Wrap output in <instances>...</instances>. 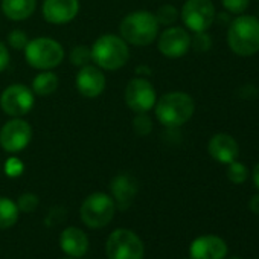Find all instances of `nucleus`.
<instances>
[{
	"label": "nucleus",
	"mask_w": 259,
	"mask_h": 259,
	"mask_svg": "<svg viewBox=\"0 0 259 259\" xmlns=\"http://www.w3.org/2000/svg\"><path fill=\"white\" fill-rule=\"evenodd\" d=\"M92 61L101 70H119L130 60V45L116 34H104L90 46Z\"/></svg>",
	"instance_id": "f257e3e1"
},
{
	"label": "nucleus",
	"mask_w": 259,
	"mask_h": 259,
	"mask_svg": "<svg viewBox=\"0 0 259 259\" xmlns=\"http://www.w3.org/2000/svg\"><path fill=\"white\" fill-rule=\"evenodd\" d=\"M195 111V102L185 92H169L157 98L154 113L157 120L166 128H179L185 125Z\"/></svg>",
	"instance_id": "f03ea898"
},
{
	"label": "nucleus",
	"mask_w": 259,
	"mask_h": 259,
	"mask_svg": "<svg viewBox=\"0 0 259 259\" xmlns=\"http://www.w3.org/2000/svg\"><path fill=\"white\" fill-rule=\"evenodd\" d=\"M160 25L156 14L150 11H133L126 14L119 25V35L133 46H148L159 37Z\"/></svg>",
	"instance_id": "7ed1b4c3"
},
{
	"label": "nucleus",
	"mask_w": 259,
	"mask_h": 259,
	"mask_svg": "<svg viewBox=\"0 0 259 259\" xmlns=\"http://www.w3.org/2000/svg\"><path fill=\"white\" fill-rule=\"evenodd\" d=\"M227 43L233 54L251 57L259 52V20L253 16L236 17L227 31Z\"/></svg>",
	"instance_id": "20e7f679"
},
{
	"label": "nucleus",
	"mask_w": 259,
	"mask_h": 259,
	"mask_svg": "<svg viewBox=\"0 0 259 259\" xmlns=\"http://www.w3.org/2000/svg\"><path fill=\"white\" fill-rule=\"evenodd\" d=\"M26 63L37 70H54L64 60V49L60 41L51 37L29 40L25 48Z\"/></svg>",
	"instance_id": "39448f33"
},
{
	"label": "nucleus",
	"mask_w": 259,
	"mask_h": 259,
	"mask_svg": "<svg viewBox=\"0 0 259 259\" xmlns=\"http://www.w3.org/2000/svg\"><path fill=\"white\" fill-rule=\"evenodd\" d=\"M116 203L111 195L105 192L90 194L81 204L79 215L82 223L90 229L105 227L114 217Z\"/></svg>",
	"instance_id": "423d86ee"
},
{
	"label": "nucleus",
	"mask_w": 259,
	"mask_h": 259,
	"mask_svg": "<svg viewBox=\"0 0 259 259\" xmlns=\"http://www.w3.org/2000/svg\"><path fill=\"white\" fill-rule=\"evenodd\" d=\"M107 259H144L142 239L128 229H117L108 235L105 242Z\"/></svg>",
	"instance_id": "0eeeda50"
},
{
	"label": "nucleus",
	"mask_w": 259,
	"mask_h": 259,
	"mask_svg": "<svg viewBox=\"0 0 259 259\" xmlns=\"http://www.w3.org/2000/svg\"><path fill=\"white\" fill-rule=\"evenodd\" d=\"M123 99L126 107L135 114L148 113L157 102V92L147 78L136 76L128 81L123 92Z\"/></svg>",
	"instance_id": "6e6552de"
},
{
	"label": "nucleus",
	"mask_w": 259,
	"mask_h": 259,
	"mask_svg": "<svg viewBox=\"0 0 259 259\" xmlns=\"http://www.w3.org/2000/svg\"><path fill=\"white\" fill-rule=\"evenodd\" d=\"M35 104V95L25 84H11L0 95V108L10 117L26 116Z\"/></svg>",
	"instance_id": "1a4fd4ad"
},
{
	"label": "nucleus",
	"mask_w": 259,
	"mask_h": 259,
	"mask_svg": "<svg viewBox=\"0 0 259 259\" xmlns=\"http://www.w3.org/2000/svg\"><path fill=\"white\" fill-rule=\"evenodd\" d=\"M32 141V126L22 117H11L0 128V147L10 154L22 153Z\"/></svg>",
	"instance_id": "9d476101"
},
{
	"label": "nucleus",
	"mask_w": 259,
	"mask_h": 259,
	"mask_svg": "<svg viewBox=\"0 0 259 259\" xmlns=\"http://www.w3.org/2000/svg\"><path fill=\"white\" fill-rule=\"evenodd\" d=\"M215 16L212 0H186L180 13L185 26L192 32H206L212 26Z\"/></svg>",
	"instance_id": "9b49d317"
},
{
	"label": "nucleus",
	"mask_w": 259,
	"mask_h": 259,
	"mask_svg": "<svg viewBox=\"0 0 259 259\" xmlns=\"http://www.w3.org/2000/svg\"><path fill=\"white\" fill-rule=\"evenodd\" d=\"M157 49L166 58H182L191 49V35L185 28L168 26L157 37Z\"/></svg>",
	"instance_id": "f8f14e48"
},
{
	"label": "nucleus",
	"mask_w": 259,
	"mask_h": 259,
	"mask_svg": "<svg viewBox=\"0 0 259 259\" xmlns=\"http://www.w3.org/2000/svg\"><path fill=\"white\" fill-rule=\"evenodd\" d=\"M75 85L81 96H84L87 99H95V98L101 96L102 92L105 90L107 79L98 66L85 64V66L79 67L76 78H75Z\"/></svg>",
	"instance_id": "ddd939ff"
},
{
	"label": "nucleus",
	"mask_w": 259,
	"mask_h": 259,
	"mask_svg": "<svg viewBox=\"0 0 259 259\" xmlns=\"http://www.w3.org/2000/svg\"><path fill=\"white\" fill-rule=\"evenodd\" d=\"M79 13V0H43L41 14L51 25H67Z\"/></svg>",
	"instance_id": "4468645a"
},
{
	"label": "nucleus",
	"mask_w": 259,
	"mask_h": 259,
	"mask_svg": "<svg viewBox=\"0 0 259 259\" xmlns=\"http://www.w3.org/2000/svg\"><path fill=\"white\" fill-rule=\"evenodd\" d=\"M227 251L226 241L217 235H201L189 245L191 259H226Z\"/></svg>",
	"instance_id": "2eb2a0df"
},
{
	"label": "nucleus",
	"mask_w": 259,
	"mask_h": 259,
	"mask_svg": "<svg viewBox=\"0 0 259 259\" xmlns=\"http://www.w3.org/2000/svg\"><path fill=\"white\" fill-rule=\"evenodd\" d=\"M207 151L210 157L223 165H229L238 159L239 147L238 142L227 133H218L210 138L207 144Z\"/></svg>",
	"instance_id": "dca6fc26"
},
{
	"label": "nucleus",
	"mask_w": 259,
	"mask_h": 259,
	"mask_svg": "<svg viewBox=\"0 0 259 259\" xmlns=\"http://www.w3.org/2000/svg\"><path fill=\"white\" fill-rule=\"evenodd\" d=\"M111 198L116 203V207L119 209H128L130 204L133 203L136 194H138V183L136 180L128 174H119L116 176L110 183Z\"/></svg>",
	"instance_id": "f3484780"
},
{
	"label": "nucleus",
	"mask_w": 259,
	"mask_h": 259,
	"mask_svg": "<svg viewBox=\"0 0 259 259\" xmlns=\"http://www.w3.org/2000/svg\"><path fill=\"white\" fill-rule=\"evenodd\" d=\"M60 247L70 257H82L89 250V238L78 227H67L60 235Z\"/></svg>",
	"instance_id": "a211bd4d"
},
{
	"label": "nucleus",
	"mask_w": 259,
	"mask_h": 259,
	"mask_svg": "<svg viewBox=\"0 0 259 259\" xmlns=\"http://www.w3.org/2000/svg\"><path fill=\"white\" fill-rule=\"evenodd\" d=\"M37 10V0H2V13L13 22L29 19Z\"/></svg>",
	"instance_id": "6ab92c4d"
},
{
	"label": "nucleus",
	"mask_w": 259,
	"mask_h": 259,
	"mask_svg": "<svg viewBox=\"0 0 259 259\" xmlns=\"http://www.w3.org/2000/svg\"><path fill=\"white\" fill-rule=\"evenodd\" d=\"M60 84V79L57 76V73H54L52 70H41L38 75H35V78L32 79V92L35 96H49L52 93L57 92Z\"/></svg>",
	"instance_id": "aec40b11"
},
{
	"label": "nucleus",
	"mask_w": 259,
	"mask_h": 259,
	"mask_svg": "<svg viewBox=\"0 0 259 259\" xmlns=\"http://www.w3.org/2000/svg\"><path fill=\"white\" fill-rule=\"evenodd\" d=\"M19 213L16 201L8 197H0V230L13 227L19 220Z\"/></svg>",
	"instance_id": "412c9836"
},
{
	"label": "nucleus",
	"mask_w": 259,
	"mask_h": 259,
	"mask_svg": "<svg viewBox=\"0 0 259 259\" xmlns=\"http://www.w3.org/2000/svg\"><path fill=\"white\" fill-rule=\"evenodd\" d=\"M227 179L235 185H242L248 179V169L244 163L233 160L227 165Z\"/></svg>",
	"instance_id": "4be33fe9"
},
{
	"label": "nucleus",
	"mask_w": 259,
	"mask_h": 259,
	"mask_svg": "<svg viewBox=\"0 0 259 259\" xmlns=\"http://www.w3.org/2000/svg\"><path fill=\"white\" fill-rule=\"evenodd\" d=\"M133 130L138 136H148L153 132V120L148 113H138L133 119Z\"/></svg>",
	"instance_id": "5701e85b"
},
{
	"label": "nucleus",
	"mask_w": 259,
	"mask_h": 259,
	"mask_svg": "<svg viewBox=\"0 0 259 259\" xmlns=\"http://www.w3.org/2000/svg\"><path fill=\"white\" fill-rule=\"evenodd\" d=\"M156 19H157L159 25L172 26L179 19V11L172 5H162L156 13Z\"/></svg>",
	"instance_id": "b1692460"
},
{
	"label": "nucleus",
	"mask_w": 259,
	"mask_h": 259,
	"mask_svg": "<svg viewBox=\"0 0 259 259\" xmlns=\"http://www.w3.org/2000/svg\"><path fill=\"white\" fill-rule=\"evenodd\" d=\"M92 61V54H90V48L84 46V45H78L75 48H72L70 51V63L76 67H82L85 64H89Z\"/></svg>",
	"instance_id": "393cba45"
},
{
	"label": "nucleus",
	"mask_w": 259,
	"mask_h": 259,
	"mask_svg": "<svg viewBox=\"0 0 259 259\" xmlns=\"http://www.w3.org/2000/svg\"><path fill=\"white\" fill-rule=\"evenodd\" d=\"M17 203V207L19 210L22 212H26V213H32L37 207H38V197L32 192H25L19 197V200L16 201Z\"/></svg>",
	"instance_id": "a878e982"
},
{
	"label": "nucleus",
	"mask_w": 259,
	"mask_h": 259,
	"mask_svg": "<svg viewBox=\"0 0 259 259\" xmlns=\"http://www.w3.org/2000/svg\"><path fill=\"white\" fill-rule=\"evenodd\" d=\"M29 43L28 34L22 29H14L8 34V45L14 51H25L26 45Z\"/></svg>",
	"instance_id": "bb28decb"
},
{
	"label": "nucleus",
	"mask_w": 259,
	"mask_h": 259,
	"mask_svg": "<svg viewBox=\"0 0 259 259\" xmlns=\"http://www.w3.org/2000/svg\"><path fill=\"white\" fill-rule=\"evenodd\" d=\"M210 37L206 32H195V37L191 38V46L197 51V52H206L210 49Z\"/></svg>",
	"instance_id": "cd10ccee"
},
{
	"label": "nucleus",
	"mask_w": 259,
	"mask_h": 259,
	"mask_svg": "<svg viewBox=\"0 0 259 259\" xmlns=\"http://www.w3.org/2000/svg\"><path fill=\"white\" fill-rule=\"evenodd\" d=\"M221 2H223V7L229 13H232V14H242L248 8L250 0H221Z\"/></svg>",
	"instance_id": "c85d7f7f"
},
{
	"label": "nucleus",
	"mask_w": 259,
	"mask_h": 259,
	"mask_svg": "<svg viewBox=\"0 0 259 259\" xmlns=\"http://www.w3.org/2000/svg\"><path fill=\"white\" fill-rule=\"evenodd\" d=\"M23 169H25V165H23L22 160L17 159V157H11V159H8L7 163H5V172H7L10 177H19V176L23 172Z\"/></svg>",
	"instance_id": "c756f323"
},
{
	"label": "nucleus",
	"mask_w": 259,
	"mask_h": 259,
	"mask_svg": "<svg viewBox=\"0 0 259 259\" xmlns=\"http://www.w3.org/2000/svg\"><path fill=\"white\" fill-rule=\"evenodd\" d=\"M10 63H11L10 49L7 48V45H4L2 41H0V73L7 70V67L10 66Z\"/></svg>",
	"instance_id": "7c9ffc66"
},
{
	"label": "nucleus",
	"mask_w": 259,
	"mask_h": 259,
	"mask_svg": "<svg viewBox=\"0 0 259 259\" xmlns=\"http://www.w3.org/2000/svg\"><path fill=\"white\" fill-rule=\"evenodd\" d=\"M248 209H250L253 213L259 215V194H257V195H253V197L250 198V201H248Z\"/></svg>",
	"instance_id": "2f4dec72"
},
{
	"label": "nucleus",
	"mask_w": 259,
	"mask_h": 259,
	"mask_svg": "<svg viewBox=\"0 0 259 259\" xmlns=\"http://www.w3.org/2000/svg\"><path fill=\"white\" fill-rule=\"evenodd\" d=\"M251 177H253V183H254V185H256V188L259 189V163L253 168Z\"/></svg>",
	"instance_id": "473e14b6"
},
{
	"label": "nucleus",
	"mask_w": 259,
	"mask_h": 259,
	"mask_svg": "<svg viewBox=\"0 0 259 259\" xmlns=\"http://www.w3.org/2000/svg\"><path fill=\"white\" fill-rule=\"evenodd\" d=\"M229 259H241V257H238V256H232V257H229Z\"/></svg>",
	"instance_id": "72a5a7b5"
},
{
	"label": "nucleus",
	"mask_w": 259,
	"mask_h": 259,
	"mask_svg": "<svg viewBox=\"0 0 259 259\" xmlns=\"http://www.w3.org/2000/svg\"><path fill=\"white\" fill-rule=\"evenodd\" d=\"M66 259H79V257H70V256H69V257H66Z\"/></svg>",
	"instance_id": "f704fd0d"
},
{
	"label": "nucleus",
	"mask_w": 259,
	"mask_h": 259,
	"mask_svg": "<svg viewBox=\"0 0 259 259\" xmlns=\"http://www.w3.org/2000/svg\"><path fill=\"white\" fill-rule=\"evenodd\" d=\"M189 259H191V257H189Z\"/></svg>",
	"instance_id": "c9c22d12"
}]
</instances>
